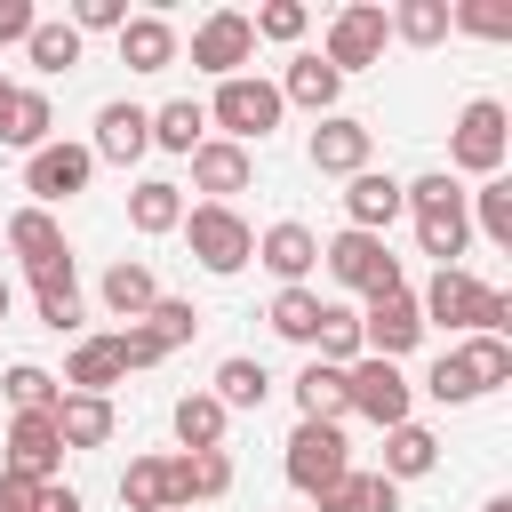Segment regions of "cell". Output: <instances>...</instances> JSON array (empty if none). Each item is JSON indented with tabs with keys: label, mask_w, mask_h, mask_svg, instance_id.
Instances as JSON below:
<instances>
[{
	"label": "cell",
	"mask_w": 512,
	"mask_h": 512,
	"mask_svg": "<svg viewBox=\"0 0 512 512\" xmlns=\"http://www.w3.org/2000/svg\"><path fill=\"white\" fill-rule=\"evenodd\" d=\"M312 360H328V368H352L360 360V312H320V336H312Z\"/></svg>",
	"instance_id": "41"
},
{
	"label": "cell",
	"mask_w": 512,
	"mask_h": 512,
	"mask_svg": "<svg viewBox=\"0 0 512 512\" xmlns=\"http://www.w3.org/2000/svg\"><path fill=\"white\" fill-rule=\"evenodd\" d=\"M248 56H256V32H248V16H240V8H216V16H200V32H192V64H200V72L232 80Z\"/></svg>",
	"instance_id": "13"
},
{
	"label": "cell",
	"mask_w": 512,
	"mask_h": 512,
	"mask_svg": "<svg viewBox=\"0 0 512 512\" xmlns=\"http://www.w3.org/2000/svg\"><path fill=\"white\" fill-rule=\"evenodd\" d=\"M280 472H288L304 496H328V488L352 472L344 424H296V432H288V456H280Z\"/></svg>",
	"instance_id": "7"
},
{
	"label": "cell",
	"mask_w": 512,
	"mask_h": 512,
	"mask_svg": "<svg viewBox=\"0 0 512 512\" xmlns=\"http://www.w3.org/2000/svg\"><path fill=\"white\" fill-rule=\"evenodd\" d=\"M48 128H56V112H48V96H40V88H0V144L40 152V144H48Z\"/></svg>",
	"instance_id": "19"
},
{
	"label": "cell",
	"mask_w": 512,
	"mask_h": 512,
	"mask_svg": "<svg viewBox=\"0 0 512 512\" xmlns=\"http://www.w3.org/2000/svg\"><path fill=\"white\" fill-rule=\"evenodd\" d=\"M184 240H192V256H200V272H216V280H232L248 256H256V232L240 224V208H216V200H200L184 224H176Z\"/></svg>",
	"instance_id": "6"
},
{
	"label": "cell",
	"mask_w": 512,
	"mask_h": 512,
	"mask_svg": "<svg viewBox=\"0 0 512 512\" xmlns=\"http://www.w3.org/2000/svg\"><path fill=\"white\" fill-rule=\"evenodd\" d=\"M416 312H424V320H448V328H472V336H504V328H512V296L488 288V280H472L464 264L432 272V288L416 296Z\"/></svg>",
	"instance_id": "2"
},
{
	"label": "cell",
	"mask_w": 512,
	"mask_h": 512,
	"mask_svg": "<svg viewBox=\"0 0 512 512\" xmlns=\"http://www.w3.org/2000/svg\"><path fill=\"white\" fill-rule=\"evenodd\" d=\"M56 464H64V440H56V416L40 408V416H16L8 424V480H32V488H48L56 480Z\"/></svg>",
	"instance_id": "12"
},
{
	"label": "cell",
	"mask_w": 512,
	"mask_h": 512,
	"mask_svg": "<svg viewBox=\"0 0 512 512\" xmlns=\"http://www.w3.org/2000/svg\"><path fill=\"white\" fill-rule=\"evenodd\" d=\"M248 176H256L248 144L200 136V152H192V184H200V192H216V208H232V192H248Z\"/></svg>",
	"instance_id": "15"
},
{
	"label": "cell",
	"mask_w": 512,
	"mask_h": 512,
	"mask_svg": "<svg viewBox=\"0 0 512 512\" xmlns=\"http://www.w3.org/2000/svg\"><path fill=\"white\" fill-rule=\"evenodd\" d=\"M120 504L128 512H176V488H168V456H136L120 472Z\"/></svg>",
	"instance_id": "31"
},
{
	"label": "cell",
	"mask_w": 512,
	"mask_h": 512,
	"mask_svg": "<svg viewBox=\"0 0 512 512\" xmlns=\"http://www.w3.org/2000/svg\"><path fill=\"white\" fill-rule=\"evenodd\" d=\"M368 152H376L368 120H344V112H328V120L312 128V168H320V176H360V168H368Z\"/></svg>",
	"instance_id": "14"
},
{
	"label": "cell",
	"mask_w": 512,
	"mask_h": 512,
	"mask_svg": "<svg viewBox=\"0 0 512 512\" xmlns=\"http://www.w3.org/2000/svg\"><path fill=\"white\" fill-rule=\"evenodd\" d=\"M8 248L24 256V272H40V264L72 256V248H64V224H56L48 208H16V216H8Z\"/></svg>",
	"instance_id": "23"
},
{
	"label": "cell",
	"mask_w": 512,
	"mask_h": 512,
	"mask_svg": "<svg viewBox=\"0 0 512 512\" xmlns=\"http://www.w3.org/2000/svg\"><path fill=\"white\" fill-rule=\"evenodd\" d=\"M384 24H392L408 48H440V40H448V0H400V8H384Z\"/></svg>",
	"instance_id": "36"
},
{
	"label": "cell",
	"mask_w": 512,
	"mask_h": 512,
	"mask_svg": "<svg viewBox=\"0 0 512 512\" xmlns=\"http://www.w3.org/2000/svg\"><path fill=\"white\" fill-rule=\"evenodd\" d=\"M120 376H128V368H120L112 336H88V344L64 360V376H56V384H64V392H96V400H112V384H120Z\"/></svg>",
	"instance_id": "24"
},
{
	"label": "cell",
	"mask_w": 512,
	"mask_h": 512,
	"mask_svg": "<svg viewBox=\"0 0 512 512\" xmlns=\"http://www.w3.org/2000/svg\"><path fill=\"white\" fill-rule=\"evenodd\" d=\"M32 304H40V320H48L56 336L80 320V280H72V256H56V264H40V272H32Z\"/></svg>",
	"instance_id": "28"
},
{
	"label": "cell",
	"mask_w": 512,
	"mask_h": 512,
	"mask_svg": "<svg viewBox=\"0 0 512 512\" xmlns=\"http://www.w3.org/2000/svg\"><path fill=\"white\" fill-rule=\"evenodd\" d=\"M320 264H328V280L352 288V296H392V288H400V256H392L376 232H352V224L320 248Z\"/></svg>",
	"instance_id": "4"
},
{
	"label": "cell",
	"mask_w": 512,
	"mask_h": 512,
	"mask_svg": "<svg viewBox=\"0 0 512 512\" xmlns=\"http://www.w3.org/2000/svg\"><path fill=\"white\" fill-rule=\"evenodd\" d=\"M464 216H472L496 248H512V184H504V176H480V192H464Z\"/></svg>",
	"instance_id": "38"
},
{
	"label": "cell",
	"mask_w": 512,
	"mask_h": 512,
	"mask_svg": "<svg viewBox=\"0 0 512 512\" xmlns=\"http://www.w3.org/2000/svg\"><path fill=\"white\" fill-rule=\"evenodd\" d=\"M424 392H432L440 408H464V400H480V392H472V376L456 368V352H440V360H432V376H424Z\"/></svg>",
	"instance_id": "46"
},
{
	"label": "cell",
	"mask_w": 512,
	"mask_h": 512,
	"mask_svg": "<svg viewBox=\"0 0 512 512\" xmlns=\"http://www.w3.org/2000/svg\"><path fill=\"white\" fill-rule=\"evenodd\" d=\"M0 512H40V488H32V480H8V472H0Z\"/></svg>",
	"instance_id": "50"
},
{
	"label": "cell",
	"mask_w": 512,
	"mask_h": 512,
	"mask_svg": "<svg viewBox=\"0 0 512 512\" xmlns=\"http://www.w3.org/2000/svg\"><path fill=\"white\" fill-rule=\"evenodd\" d=\"M264 392H272L264 360H240V352H232V360L216 368V392H208V400H216V408L232 416V408H264Z\"/></svg>",
	"instance_id": "35"
},
{
	"label": "cell",
	"mask_w": 512,
	"mask_h": 512,
	"mask_svg": "<svg viewBox=\"0 0 512 512\" xmlns=\"http://www.w3.org/2000/svg\"><path fill=\"white\" fill-rule=\"evenodd\" d=\"M56 440L64 448H104L112 440V400H96V392H56Z\"/></svg>",
	"instance_id": "18"
},
{
	"label": "cell",
	"mask_w": 512,
	"mask_h": 512,
	"mask_svg": "<svg viewBox=\"0 0 512 512\" xmlns=\"http://www.w3.org/2000/svg\"><path fill=\"white\" fill-rule=\"evenodd\" d=\"M128 224H136L144 240H160V232H176V224H184V184H168V176H152V184H136V192H128Z\"/></svg>",
	"instance_id": "26"
},
{
	"label": "cell",
	"mask_w": 512,
	"mask_h": 512,
	"mask_svg": "<svg viewBox=\"0 0 512 512\" xmlns=\"http://www.w3.org/2000/svg\"><path fill=\"white\" fill-rule=\"evenodd\" d=\"M176 440H184V456L224 448V408H216L208 392H184V400H176Z\"/></svg>",
	"instance_id": "39"
},
{
	"label": "cell",
	"mask_w": 512,
	"mask_h": 512,
	"mask_svg": "<svg viewBox=\"0 0 512 512\" xmlns=\"http://www.w3.org/2000/svg\"><path fill=\"white\" fill-rule=\"evenodd\" d=\"M200 128H208V104H192V96H176V104L152 112V144H160V152H184V160H192V152H200Z\"/></svg>",
	"instance_id": "33"
},
{
	"label": "cell",
	"mask_w": 512,
	"mask_h": 512,
	"mask_svg": "<svg viewBox=\"0 0 512 512\" xmlns=\"http://www.w3.org/2000/svg\"><path fill=\"white\" fill-rule=\"evenodd\" d=\"M256 264H272V272H280V288H304V272L320 264V240H312L304 224H272V232L256 240Z\"/></svg>",
	"instance_id": "20"
},
{
	"label": "cell",
	"mask_w": 512,
	"mask_h": 512,
	"mask_svg": "<svg viewBox=\"0 0 512 512\" xmlns=\"http://www.w3.org/2000/svg\"><path fill=\"white\" fill-rule=\"evenodd\" d=\"M24 56H32L40 72H72V64H80V32H72L64 16H40V24L24 32Z\"/></svg>",
	"instance_id": "37"
},
{
	"label": "cell",
	"mask_w": 512,
	"mask_h": 512,
	"mask_svg": "<svg viewBox=\"0 0 512 512\" xmlns=\"http://www.w3.org/2000/svg\"><path fill=\"white\" fill-rule=\"evenodd\" d=\"M120 64H128V72H168V64H176L168 16H128V24H120Z\"/></svg>",
	"instance_id": "21"
},
{
	"label": "cell",
	"mask_w": 512,
	"mask_h": 512,
	"mask_svg": "<svg viewBox=\"0 0 512 512\" xmlns=\"http://www.w3.org/2000/svg\"><path fill=\"white\" fill-rule=\"evenodd\" d=\"M344 216H352V232H376V240H384V224L400 216V184L376 176V168L344 176Z\"/></svg>",
	"instance_id": "17"
},
{
	"label": "cell",
	"mask_w": 512,
	"mask_h": 512,
	"mask_svg": "<svg viewBox=\"0 0 512 512\" xmlns=\"http://www.w3.org/2000/svg\"><path fill=\"white\" fill-rule=\"evenodd\" d=\"M144 144H152V112H144V104H104V112H96V144H88L96 160H120V168H128Z\"/></svg>",
	"instance_id": "16"
},
{
	"label": "cell",
	"mask_w": 512,
	"mask_h": 512,
	"mask_svg": "<svg viewBox=\"0 0 512 512\" xmlns=\"http://www.w3.org/2000/svg\"><path fill=\"white\" fill-rule=\"evenodd\" d=\"M304 24H312V16H304V0H264V8L248 16V32H256V40H304Z\"/></svg>",
	"instance_id": "44"
},
{
	"label": "cell",
	"mask_w": 512,
	"mask_h": 512,
	"mask_svg": "<svg viewBox=\"0 0 512 512\" xmlns=\"http://www.w3.org/2000/svg\"><path fill=\"white\" fill-rule=\"evenodd\" d=\"M400 208L416 216V248H424V256H440V272H448V264L464 256V240H472V216H464L456 176H448V168H432V176L400 184Z\"/></svg>",
	"instance_id": "1"
},
{
	"label": "cell",
	"mask_w": 512,
	"mask_h": 512,
	"mask_svg": "<svg viewBox=\"0 0 512 512\" xmlns=\"http://www.w3.org/2000/svg\"><path fill=\"white\" fill-rule=\"evenodd\" d=\"M272 88H280V104H304V112H320V120H328V112H336V88H344V80H336V72H328L320 56H288V72H280Z\"/></svg>",
	"instance_id": "22"
},
{
	"label": "cell",
	"mask_w": 512,
	"mask_h": 512,
	"mask_svg": "<svg viewBox=\"0 0 512 512\" xmlns=\"http://www.w3.org/2000/svg\"><path fill=\"white\" fill-rule=\"evenodd\" d=\"M432 464H440V440H432L424 424H392V432H384V480H392V488H400V480H424Z\"/></svg>",
	"instance_id": "29"
},
{
	"label": "cell",
	"mask_w": 512,
	"mask_h": 512,
	"mask_svg": "<svg viewBox=\"0 0 512 512\" xmlns=\"http://www.w3.org/2000/svg\"><path fill=\"white\" fill-rule=\"evenodd\" d=\"M320 512H400V488H392L384 472H344V480L320 496Z\"/></svg>",
	"instance_id": "32"
},
{
	"label": "cell",
	"mask_w": 512,
	"mask_h": 512,
	"mask_svg": "<svg viewBox=\"0 0 512 512\" xmlns=\"http://www.w3.org/2000/svg\"><path fill=\"white\" fill-rule=\"evenodd\" d=\"M168 488H176V512L192 496H224L232 488V456L224 448H200V456H168Z\"/></svg>",
	"instance_id": "25"
},
{
	"label": "cell",
	"mask_w": 512,
	"mask_h": 512,
	"mask_svg": "<svg viewBox=\"0 0 512 512\" xmlns=\"http://www.w3.org/2000/svg\"><path fill=\"white\" fill-rule=\"evenodd\" d=\"M384 40H392L384 8H376V0H352V8H336V24H328V48H320V64H328V72L344 80V72L376 64V56H384Z\"/></svg>",
	"instance_id": "9"
},
{
	"label": "cell",
	"mask_w": 512,
	"mask_h": 512,
	"mask_svg": "<svg viewBox=\"0 0 512 512\" xmlns=\"http://www.w3.org/2000/svg\"><path fill=\"white\" fill-rule=\"evenodd\" d=\"M32 24H40V16H32V0H0V48H8V40H24Z\"/></svg>",
	"instance_id": "49"
},
{
	"label": "cell",
	"mask_w": 512,
	"mask_h": 512,
	"mask_svg": "<svg viewBox=\"0 0 512 512\" xmlns=\"http://www.w3.org/2000/svg\"><path fill=\"white\" fill-rule=\"evenodd\" d=\"M504 152H512V120H504V104H496V96H472V104L456 112L448 160H456L464 176H504Z\"/></svg>",
	"instance_id": "5"
},
{
	"label": "cell",
	"mask_w": 512,
	"mask_h": 512,
	"mask_svg": "<svg viewBox=\"0 0 512 512\" xmlns=\"http://www.w3.org/2000/svg\"><path fill=\"white\" fill-rule=\"evenodd\" d=\"M344 408L368 416V424H384V432L408 424V376H400V360H368V352H360V360L344 368Z\"/></svg>",
	"instance_id": "8"
},
{
	"label": "cell",
	"mask_w": 512,
	"mask_h": 512,
	"mask_svg": "<svg viewBox=\"0 0 512 512\" xmlns=\"http://www.w3.org/2000/svg\"><path fill=\"white\" fill-rule=\"evenodd\" d=\"M416 344H424V312H416V296H408V288L368 296V312H360V352H368V360H400V352H416Z\"/></svg>",
	"instance_id": "11"
},
{
	"label": "cell",
	"mask_w": 512,
	"mask_h": 512,
	"mask_svg": "<svg viewBox=\"0 0 512 512\" xmlns=\"http://www.w3.org/2000/svg\"><path fill=\"white\" fill-rule=\"evenodd\" d=\"M0 88H8V80H0Z\"/></svg>",
	"instance_id": "54"
},
{
	"label": "cell",
	"mask_w": 512,
	"mask_h": 512,
	"mask_svg": "<svg viewBox=\"0 0 512 512\" xmlns=\"http://www.w3.org/2000/svg\"><path fill=\"white\" fill-rule=\"evenodd\" d=\"M40 512H80V496H72L64 480H48V488H40Z\"/></svg>",
	"instance_id": "51"
},
{
	"label": "cell",
	"mask_w": 512,
	"mask_h": 512,
	"mask_svg": "<svg viewBox=\"0 0 512 512\" xmlns=\"http://www.w3.org/2000/svg\"><path fill=\"white\" fill-rule=\"evenodd\" d=\"M280 88L272 80H248V72H232V80H216V104H208V120L224 128V144H264L272 128H280Z\"/></svg>",
	"instance_id": "3"
},
{
	"label": "cell",
	"mask_w": 512,
	"mask_h": 512,
	"mask_svg": "<svg viewBox=\"0 0 512 512\" xmlns=\"http://www.w3.org/2000/svg\"><path fill=\"white\" fill-rule=\"evenodd\" d=\"M296 408H304V424H336V416H344V368L304 360V376H296Z\"/></svg>",
	"instance_id": "30"
},
{
	"label": "cell",
	"mask_w": 512,
	"mask_h": 512,
	"mask_svg": "<svg viewBox=\"0 0 512 512\" xmlns=\"http://www.w3.org/2000/svg\"><path fill=\"white\" fill-rule=\"evenodd\" d=\"M136 328H152V336H160V344L176 352V344H192V336H200V312H192L184 296H160V304H152V312H144Z\"/></svg>",
	"instance_id": "43"
},
{
	"label": "cell",
	"mask_w": 512,
	"mask_h": 512,
	"mask_svg": "<svg viewBox=\"0 0 512 512\" xmlns=\"http://www.w3.org/2000/svg\"><path fill=\"white\" fill-rule=\"evenodd\" d=\"M448 24H464L480 40H512V8L504 0H464V8H448Z\"/></svg>",
	"instance_id": "45"
},
{
	"label": "cell",
	"mask_w": 512,
	"mask_h": 512,
	"mask_svg": "<svg viewBox=\"0 0 512 512\" xmlns=\"http://www.w3.org/2000/svg\"><path fill=\"white\" fill-rule=\"evenodd\" d=\"M112 352H120V368H152V360H168V344H160L152 328H120Z\"/></svg>",
	"instance_id": "48"
},
{
	"label": "cell",
	"mask_w": 512,
	"mask_h": 512,
	"mask_svg": "<svg viewBox=\"0 0 512 512\" xmlns=\"http://www.w3.org/2000/svg\"><path fill=\"white\" fill-rule=\"evenodd\" d=\"M456 368L472 376V392H496V384H512V344L504 336H464L456 344Z\"/></svg>",
	"instance_id": "34"
},
{
	"label": "cell",
	"mask_w": 512,
	"mask_h": 512,
	"mask_svg": "<svg viewBox=\"0 0 512 512\" xmlns=\"http://www.w3.org/2000/svg\"><path fill=\"white\" fill-rule=\"evenodd\" d=\"M320 312H328V304H320L312 288H280V296H272V336L312 344V336H320Z\"/></svg>",
	"instance_id": "40"
},
{
	"label": "cell",
	"mask_w": 512,
	"mask_h": 512,
	"mask_svg": "<svg viewBox=\"0 0 512 512\" xmlns=\"http://www.w3.org/2000/svg\"><path fill=\"white\" fill-rule=\"evenodd\" d=\"M104 304H112V312H120V320L136 328V320H144V312L160 304V280H152V264H136V256H120V264L104 272Z\"/></svg>",
	"instance_id": "27"
},
{
	"label": "cell",
	"mask_w": 512,
	"mask_h": 512,
	"mask_svg": "<svg viewBox=\"0 0 512 512\" xmlns=\"http://www.w3.org/2000/svg\"><path fill=\"white\" fill-rule=\"evenodd\" d=\"M8 304H16V296H8V280H0V320H8Z\"/></svg>",
	"instance_id": "53"
},
{
	"label": "cell",
	"mask_w": 512,
	"mask_h": 512,
	"mask_svg": "<svg viewBox=\"0 0 512 512\" xmlns=\"http://www.w3.org/2000/svg\"><path fill=\"white\" fill-rule=\"evenodd\" d=\"M64 24H72V32H120V24H128V0H72Z\"/></svg>",
	"instance_id": "47"
},
{
	"label": "cell",
	"mask_w": 512,
	"mask_h": 512,
	"mask_svg": "<svg viewBox=\"0 0 512 512\" xmlns=\"http://www.w3.org/2000/svg\"><path fill=\"white\" fill-rule=\"evenodd\" d=\"M0 392H8V408H16V416H40V408H56V392H64V384H56L48 368H32V360H16Z\"/></svg>",
	"instance_id": "42"
},
{
	"label": "cell",
	"mask_w": 512,
	"mask_h": 512,
	"mask_svg": "<svg viewBox=\"0 0 512 512\" xmlns=\"http://www.w3.org/2000/svg\"><path fill=\"white\" fill-rule=\"evenodd\" d=\"M88 176H96V152H88V144H64V136H48V144L24 160V192H32V208H56V200L88 192Z\"/></svg>",
	"instance_id": "10"
},
{
	"label": "cell",
	"mask_w": 512,
	"mask_h": 512,
	"mask_svg": "<svg viewBox=\"0 0 512 512\" xmlns=\"http://www.w3.org/2000/svg\"><path fill=\"white\" fill-rule=\"evenodd\" d=\"M480 512H512V496H488V504H480Z\"/></svg>",
	"instance_id": "52"
}]
</instances>
